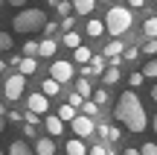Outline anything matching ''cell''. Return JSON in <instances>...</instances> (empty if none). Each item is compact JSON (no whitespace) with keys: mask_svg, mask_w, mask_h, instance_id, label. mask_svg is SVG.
Masks as SVG:
<instances>
[{"mask_svg":"<svg viewBox=\"0 0 157 155\" xmlns=\"http://www.w3.org/2000/svg\"><path fill=\"white\" fill-rule=\"evenodd\" d=\"M9 155H35L32 146L26 144V141H12L9 144Z\"/></svg>","mask_w":157,"mask_h":155,"instance_id":"e0dca14e","label":"cell"},{"mask_svg":"<svg viewBox=\"0 0 157 155\" xmlns=\"http://www.w3.org/2000/svg\"><path fill=\"white\" fill-rule=\"evenodd\" d=\"M119 67H105V73H102V82H105V85H117L119 82Z\"/></svg>","mask_w":157,"mask_h":155,"instance_id":"d4e9b609","label":"cell"},{"mask_svg":"<svg viewBox=\"0 0 157 155\" xmlns=\"http://www.w3.org/2000/svg\"><path fill=\"white\" fill-rule=\"evenodd\" d=\"M143 32H146V38H157V18L154 15H148L143 21Z\"/></svg>","mask_w":157,"mask_h":155,"instance_id":"cb8c5ba5","label":"cell"},{"mask_svg":"<svg viewBox=\"0 0 157 155\" xmlns=\"http://www.w3.org/2000/svg\"><path fill=\"white\" fill-rule=\"evenodd\" d=\"M9 3H12V6H17V9H23V6H26L29 0H9Z\"/></svg>","mask_w":157,"mask_h":155,"instance_id":"ee69618b","label":"cell"},{"mask_svg":"<svg viewBox=\"0 0 157 155\" xmlns=\"http://www.w3.org/2000/svg\"><path fill=\"white\" fill-rule=\"evenodd\" d=\"M102 23H105L108 35L119 38V35H125L134 27V15H131V9H125V6H111V9L105 12V18H102Z\"/></svg>","mask_w":157,"mask_h":155,"instance_id":"7a4b0ae2","label":"cell"},{"mask_svg":"<svg viewBox=\"0 0 157 155\" xmlns=\"http://www.w3.org/2000/svg\"><path fill=\"white\" fill-rule=\"evenodd\" d=\"M9 50H12V35L0 32V53H9Z\"/></svg>","mask_w":157,"mask_h":155,"instance_id":"d6a6232c","label":"cell"},{"mask_svg":"<svg viewBox=\"0 0 157 155\" xmlns=\"http://www.w3.org/2000/svg\"><path fill=\"white\" fill-rule=\"evenodd\" d=\"M90 100H93V103L99 105V108H102V105H108V100H111V97H108V88H96Z\"/></svg>","mask_w":157,"mask_h":155,"instance_id":"4316f807","label":"cell"},{"mask_svg":"<svg viewBox=\"0 0 157 155\" xmlns=\"http://www.w3.org/2000/svg\"><path fill=\"white\" fill-rule=\"evenodd\" d=\"M61 44L70 47V50H76V47H82V35H78L76 29H73V32H64L61 35Z\"/></svg>","mask_w":157,"mask_h":155,"instance_id":"44dd1931","label":"cell"},{"mask_svg":"<svg viewBox=\"0 0 157 155\" xmlns=\"http://www.w3.org/2000/svg\"><path fill=\"white\" fill-rule=\"evenodd\" d=\"M82 103H84V100L78 97L76 91H73V94H70V97H67V105H73V108H82Z\"/></svg>","mask_w":157,"mask_h":155,"instance_id":"ab89813d","label":"cell"},{"mask_svg":"<svg viewBox=\"0 0 157 155\" xmlns=\"http://www.w3.org/2000/svg\"><path fill=\"white\" fill-rule=\"evenodd\" d=\"M44 129H47V135H50V138H58V135H64V123L58 120L56 114H47V117H44Z\"/></svg>","mask_w":157,"mask_h":155,"instance_id":"ba28073f","label":"cell"},{"mask_svg":"<svg viewBox=\"0 0 157 155\" xmlns=\"http://www.w3.org/2000/svg\"><path fill=\"white\" fill-rule=\"evenodd\" d=\"M140 155H157V144H151V141L143 144V146H140Z\"/></svg>","mask_w":157,"mask_h":155,"instance_id":"f35d334b","label":"cell"},{"mask_svg":"<svg viewBox=\"0 0 157 155\" xmlns=\"http://www.w3.org/2000/svg\"><path fill=\"white\" fill-rule=\"evenodd\" d=\"M151 100L157 103V82H154V88H151Z\"/></svg>","mask_w":157,"mask_h":155,"instance_id":"bcb514c9","label":"cell"},{"mask_svg":"<svg viewBox=\"0 0 157 155\" xmlns=\"http://www.w3.org/2000/svg\"><path fill=\"white\" fill-rule=\"evenodd\" d=\"M56 32H58V23H56V21H47V23H44V35H47V38H52Z\"/></svg>","mask_w":157,"mask_h":155,"instance_id":"74e56055","label":"cell"},{"mask_svg":"<svg viewBox=\"0 0 157 155\" xmlns=\"http://www.w3.org/2000/svg\"><path fill=\"white\" fill-rule=\"evenodd\" d=\"M26 111H35L38 117H41V114H47V111H50V100H47L41 91L29 94V97H26Z\"/></svg>","mask_w":157,"mask_h":155,"instance_id":"52a82bcc","label":"cell"},{"mask_svg":"<svg viewBox=\"0 0 157 155\" xmlns=\"http://www.w3.org/2000/svg\"><path fill=\"white\" fill-rule=\"evenodd\" d=\"M47 3H50V6H52V9H56V6H58V0H47Z\"/></svg>","mask_w":157,"mask_h":155,"instance_id":"f907efd6","label":"cell"},{"mask_svg":"<svg viewBox=\"0 0 157 155\" xmlns=\"http://www.w3.org/2000/svg\"><path fill=\"white\" fill-rule=\"evenodd\" d=\"M0 6H3V0H0Z\"/></svg>","mask_w":157,"mask_h":155,"instance_id":"db71d44e","label":"cell"},{"mask_svg":"<svg viewBox=\"0 0 157 155\" xmlns=\"http://www.w3.org/2000/svg\"><path fill=\"white\" fill-rule=\"evenodd\" d=\"M6 120H12V123H21V120H23V114H21V111H6Z\"/></svg>","mask_w":157,"mask_h":155,"instance_id":"b9f144b4","label":"cell"},{"mask_svg":"<svg viewBox=\"0 0 157 155\" xmlns=\"http://www.w3.org/2000/svg\"><path fill=\"white\" fill-rule=\"evenodd\" d=\"M117 120L122 123L128 132H134V135H140V132H146L148 129V117H146V108H143V103H140V97H137L134 91H125V94H119V100H117Z\"/></svg>","mask_w":157,"mask_h":155,"instance_id":"6da1fadb","label":"cell"},{"mask_svg":"<svg viewBox=\"0 0 157 155\" xmlns=\"http://www.w3.org/2000/svg\"><path fill=\"white\" fill-rule=\"evenodd\" d=\"M23 59H38V41H26L23 44Z\"/></svg>","mask_w":157,"mask_h":155,"instance_id":"f1b7e54d","label":"cell"},{"mask_svg":"<svg viewBox=\"0 0 157 155\" xmlns=\"http://www.w3.org/2000/svg\"><path fill=\"white\" fill-rule=\"evenodd\" d=\"M3 70H6V62H3V59H0V73H3Z\"/></svg>","mask_w":157,"mask_h":155,"instance_id":"816d5d0a","label":"cell"},{"mask_svg":"<svg viewBox=\"0 0 157 155\" xmlns=\"http://www.w3.org/2000/svg\"><path fill=\"white\" fill-rule=\"evenodd\" d=\"M117 3H122V0H117Z\"/></svg>","mask_w":157,"mask_h":155,"instance_id":"f5cc1de1","label":"cell"},{"mask_svg":"<svg viewBox=\"0 0 157 155\" xmlns=\"http://www.w3.org/2000/svg\"><path fill=\"white\" fill-rule=\"evenodd\" d=\"M32 152L35 155H56V141L47 135V138H38L35 141V146H32Z\"/></svg>","mask_w":157,"mask_h":155,"instance_id":"9c48e42d","label":"cell"},{"mask_svg":"<svg viewBox=\"0 0 157 155\" xmlns=\"http://www.w3.org/2000/svg\"><path fill=\"white\" fill-rule=\"evenodd\" d=\"M0 117H6V105L3 103H0Z\"/></svg>","mask_w":157,"mask_h":155,"instance_id":"681fc988","label":"cell"},{"mask_svg":"<svg viewBox=\"0 0 157 155\" xmlns=\"http://www.w3.org/2000/svg\"><path fill=\"white\" fill-rule=\"evenodd\" d=\"M3 97L9 100V103H15V100H21L23 97V88H26V76H21V73H9L3 79Z\"/></svg>","mask_w":157,"mask_h":155,"instance_id":"277c9868","label":"cell"},{"mask_svg":"<svg viewBox=\"0 0 157 155\" xmlns=\"http://www.w3.org/2000/svg\"><path fill=\"white\" fill-rule=\"evenodd\" d=\"M84 32H87L90 38H99V35H105V23H102L99 18H90V21L84 23Z\"/></svg>","mask_w":157,"mask_h":155,"instance_id":"7c38bea8","label":"cell"},{"mask_svg":"<svg viewBox=\"0 0 157 155\" xmlns=\"http://www.w3.org/2000/svg\"><path fill=\"white\" fill-rule=\"evenodd\" d=\"M23 123H26V126H38V114H35V111H23Z\"/></svg>","mask_w":157,"mask_h":155,"instance_id":"d590c367","label":"cell"},{"mask_svg":"<svg viewBox=\"0 0 157 155\" xmlns=\"http://www.w3.org/2000/svg\"><path fill=\"white\" fill-rule=\"evenodd\" d=\"M87 155H113V149H111V146H105V144H96V146H90V149H87Z\"/></svg>","mask_w":157,"mask_h":155,"instance_id":"4dcf8cb0","label":"cell"},{"mask_svg":"<svg viewBox=\"0 0 157 155\" xmlns=\"http://www.w3.org/2000/svg\"><path fill=\"white\" fill-rule=\"evenodd\" d=\"M87 67H90V73H93V76H102V73H105V56H93L87 62Z\"/></svg>","mask_w":157,"mask_h":155,"instance_id":"7402d4cb","label":"cell"},{"mask_svg":"<svg viewBox=\"0 0 157 155\" xmlns=\"http://www.w3.org/2000/svg\"><path fill=\"white\" fill-rule=\"evenodd\" d=\"M70 9H73V3H70V0H58V6H56V12H58L61 18H67Z\"/></svg>","mask_w":157,"mask_h":155,"instance_id":"1f68e13d","label":"cell"},{"mask_svg":"<svg viewBox=\"0 0 157 155\" xmlns=\"http://www.w3.org/2000/svg\"><path fill=\"white\" fill-rule=\"evenodd\" d=\"M50 79H56L58 85L73 82V62H67V59H56V62L50 64Z\"/></svg>","mask_w":157,"mask_h":155,"instance_id":"5b68a950","label":"cell"},{"mask_svg":"<svg viewBox=\"0 0 157 155\" xmlns=\"http://www.w3.org/2000/svg\"><path fill=\"white\" fill-rule=\"evenodd\" d=\"M23 135L32 138V141H38V126H26V123H23Z\"/></svg>","mask_w":157,"mask_h":155,"instance_id":"60d3db41","label":"cell"},{"mask_svg":"<svg viewBox=\"0 0 157 155\" xmlns=\"http://www.w3.org/2000/svg\"><path fill=\"white\" fill-rule=\"evenodd\" d=\"M73 3V12L76 15H90L96 9V0H70Z\"/></svg>","mask_w":157,"mask_h":155,"instance_id":"2e32d148","label":"cell"},{"mask_svg":"<svg viewBox=\"0 0 157 155\" xmlns=\"http://www.w3.org/2000/svg\"><path fill=\"white\" fill-rule=\"evenodd\" d=\"M137 56H140V47H125V53H122V62H134Z\"/></svg>","mask_w":157,"mask_h":155,"instance_id":"836d02e7","label":"cell"},{"mask_svg":"<svg viewBox=\"0 0 157 155\" xmlns=\"http://www.w3.org/2000/svg\"><path fill=\"white\" fill-rule=\"evenodd\" d=\"M122 53H125V44L119 38H113V41L105 44V59H117V56H122Z\"/></svg>","mask_w":157,"mask_h":155,"instance_id":"4fadbf2b","label":"cell"},{"mask_svg":"<svg viewBox=\"0 0 157 155\" xmlns=\"http://www.w3.org/2000/svg\"><path fill=\"white\" fill-rule=\"evenodd\" d=\"M0 155H3V152H0Z\"/></svg>","mask_w":157,"mask_h":155,"instance_id":"11a10c76","label":"cell"},{"mask_svg":"<svg viewBox=\"0 0 157 155\" xmlns=\"http://www.w3.org/2000/svg\"><path fill=\"white\" fill-rule=\"evenodd\" d=\"M56 117H58L61 123H73V120H76V108H73V105H67V103H64L61 108H58V114H56Z\"/></svg>","mask_w":157,"mask_h":155,"instance_id":"603a6c76","label":"cell"},{"mask_svg":"<svg viewBox=\"0 0 157 155\" xmlns=\"http://www.w3.org/2000/svg\"><path fill=\"white\" fill-rule=\"evenodd\" d=\"M90 59H93V53H90V47H76V50H73V62L76 64H87L90 62Z\"/></svg>","mask_w":157,"mask_h":155,"instance_id":"ac0fdd59","label":"cell"},{"mask_svg":"<svg viewBox=\"0 0 157 155\" xmlns=\"http://www.w3.org/2000/svg\"><path fill=\"white\" fill-rule=\"evenodd\" d=\"M58 27H61L64 32H73V27H76V18H70V15H67V18H61V23H58Z\"/></svg>","mask_w":157,"mask_h":155,"instance_id":"8d00e7d4","label":"cell"},{"mask_svg":"<svg viewBox=\"0 0 157 155\" xmlns=\"http://www.w3.org/2000/svg\"><path fill=\"white\" fill-rule=\"evenodd\" d=\"M64 149H67V155H84L87 149H84V141H78V138H70L67 144H64Z\"/></svg>","mask_w":157,"mask_h":155,"instance_id":"d6986e66","label":"cell"},{"mask_svg":"<svg viewBox=\"0 0 157 155\" xmlns=\"http://www.w3.org/2000/svg\"><path fill=\"white\" fill-rule=\"evenodd\" d=\"M56 53H58V41H56V38L38 41V56H41V59H52Z\"/></svg>","mask_w":157,"mask_h":155,"instance_id":"8fae6325","label":"cell"},{"mask_svg":"<svg viewBox=\"0 0 157 155\" xmlns=\"http://www.w3.org/2000/svg\"><path fill=\"white\" fill-rule=\"evenodd\" d=\"M131 3V9H143V6H146V0H128Z\"/></svg>","mask_w":157,"mask_h":155,"instance_id":"7bdbcfd3","label":"cell"},{"mask_svg":"<svg viewBox=\"0 0 157 155\" xmlns=\"http://www.w3.org/2000/svg\"><path fill=\"white\" fill-rule=\"evenodd\" d=\"M82 111H84V117H90V120H93V117L99 114V105H96L93 100H84V103H82Z\"/></svg>","mask_w":157,"mask_h":155,"instance_id":"83f0119b","label":"cell"},{"mask_svg":"<svg viewBox=\"0 0 157 155\" xmlns=\"http://www.w3.org/2000/svg\"><path fill=\"white\" fill-rule=\"evenodd\" d=\"M38 70V59H23L21 56V64H17V73L21 76H32Z\"/></svg>","mask_w":157,"mask_h":155,"instance_id":"5bb4252c","label":"cell"},{"mask_svg":"<svg viewBox=\"0 0 157 155\" xmlns=\"http://www.w3.org/2000/svg\"><path fill=\"white\" fill-rule=\"evenodd\" d=\"M76 94L82 100H90V97H93V88H90V82L84 79V76H82V79H76Z\"/></svg>","mask_w":157,"mask_h":155,"instance_id":"ffe728a7","label":"cell"},{"mask_svg":"<svg viewBox=\"0 0 157 155\" xmlns=\"http://www.w3.org/2000/svg\"><path fill=\"white\" fill-rule=\"evenodd\" d=\"M146 79H157V59H148L146 64H143V70H140Z\"/></svg>","mask_w":157,"mask_h":155,"instance_id":"484cf974","label":"cell"},{"mask_svg":"<svg viewBox=\"0 0 157 155\" xmlns=\"http://www.w3.org/2000/svg\"><path fill=\"white\" fill-rule=\"evenodd\" d=\"M3 129H6V117H0V132H3Z\"/></svg>","mask_w":157,"mask_h":155,"instance_id":"c3c4849f","label":"cell"},{"mask_svg":"<svg viewBox=\"0 0 157 155\" xmlns=\"http://www.w3.org/2000/svg\"><path fill=\"white\" fill-rule=\"evenodd\" d=\"M140 53H146V56H151V59H154V56H157V38H148L146 44L140 47Z\"/></svg>","mask_w":157,"mask_h":155,"instance_id":"f546056e","label":"cell"},{"mask_svg":"<svg viewBox=\"0 0 157 155\" xmlns=\"http://www.w3.org/2000/svg\"><path fill=\"white\" fill-rule=\"evenodd\" d=\"M41 94H44L47 100H50V97H58V94H61V85H58L56 79H44V82H41Z\"/></svg>","mask_w":157,"mask_h":155,"instance_id":"9a60e30c","label":"cell"},{"mask_svg":"<svg viewBox=\"0 0 157 155\" xmlns=\"http://www.w3.org/2000/svg\"><path fill=\"white\" fill-rule=\"evenodd\" d=\"M122 155H140V149H134V146H128V149H122Z\"/></svg>","mask_w":157,"mask_h":155,"instance_id":"f6af8a7d","label":"cell"},{"mask_svg":"<svg viewBox=\"0 0 157 155\" xmlns=\"http://www.w3.org/2000/svg\"><path fill=\"white\" fill-rule=\"evenodd\" d=\"M151 129H154V135H157V114H154V120H151Z\"/></svg>","mask_w":157,"mask_h":155,"instance_id":"7dc6e473","label":"cell"},{"mask_svg":"<svg viewBox=\"0 0 157 155\" xmlns=\"http://www.w3.org/2000/svg\"><path fill=\"white\" fill-rule=\"evenodd\" d=\"M70 126H73V135H76L78 141H87L90 135L96 132V123L90 120V117H84V114H76V120L70 123Z\"/></svg>","mask_w":157,"mask_h":155,"instance_id":"8992f818","label":"cell"},{"mask_svg":"<svg viewBox=\"0 0 157 155\" xmlns=\"http://www.w3.org/2000/svg\"><path fill=\"white\" fill-rule=\"evenodd\" d=\"M96 132H99V138L111 141V144H117V141L122 138V129H119V126H108V123H102V126H96Z\"/></svg>","mask_w":157,"mask_h":155,"instance_id":"30bf717a","label":"cell"},{"mask_svg":"<svg viewBox=\"0 0 157 155\" xmlns=\"http://www.w3.org/2000/svg\"><path fill=\"white\" fill-rule=\"evenodd\" d=\"M143 82H146V76H143V73H131V76H128V85H131V91H134V88H140Z\"/></svg>","mask_w":157,"mask_h":155,"instance_id":"e575fe53","label":"cell"},{"mask_svg":"<svg viewBox=\"0 0 157 155\" xmlns=\"http://www.w3.org/2000/svg\"><path fill=\"white\" fill-rule=\"evenodd\" d=\"M44 23H47V12L44 9H21L15 18H12V27H15V32H21V35L38 32V29H44Z\"/></svg>","mask_w":157,"mask_h":155,"instance_id":"3957f363","label":"cell"}]
</instances>
